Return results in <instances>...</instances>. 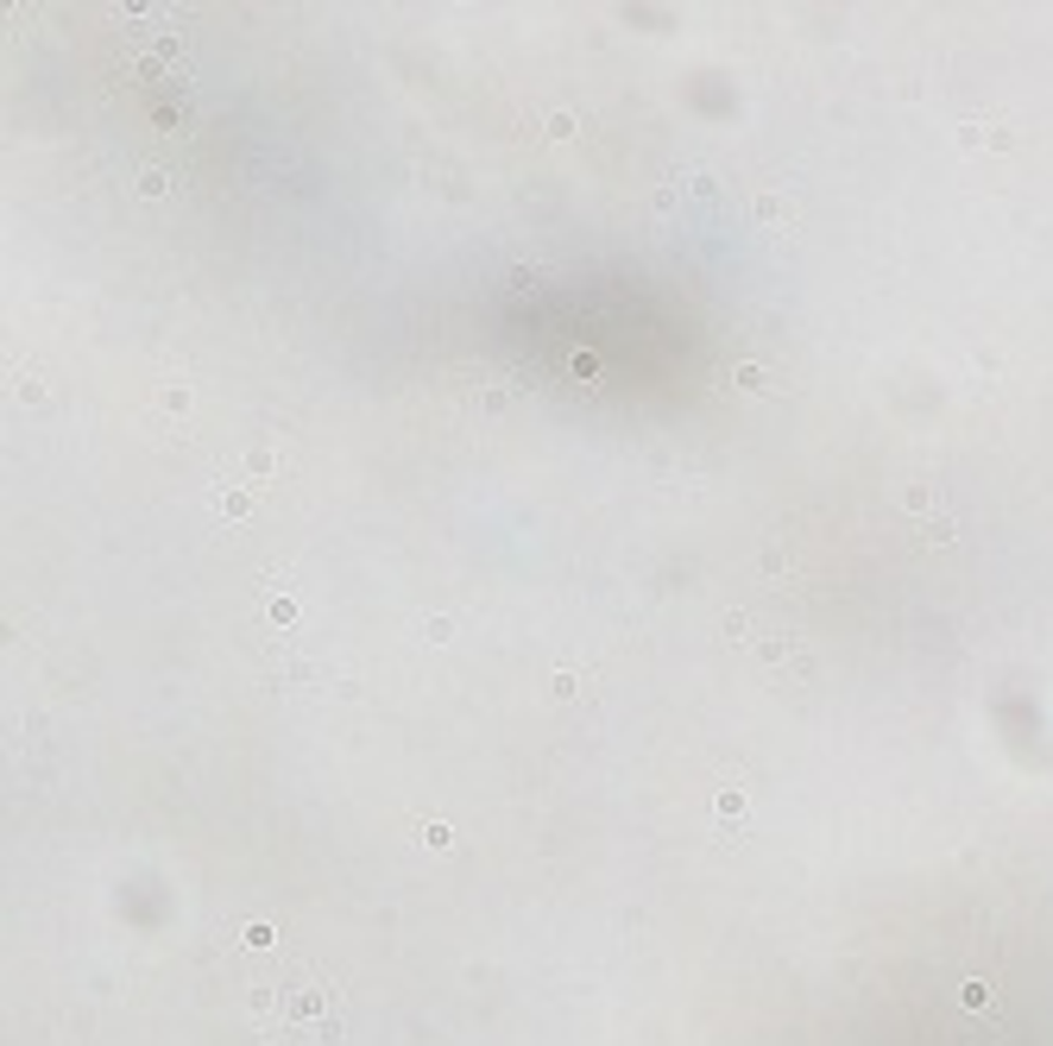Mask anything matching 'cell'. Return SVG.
I'll list each match as a JSON object with an SVG mask.
<instances>
[{"mask_svg": "<svg viewBox=\"0 0 1053 1046\" xmlns=\"http://www.w3.org/2000/svg\"><path fill=\"white\" fill-rule=\"evenodd\" d=\"M253 1015L284 1046H329L341 1040V984L315 977V970H291L278 984H259Z\"/></svg>", "mask_w": 1053, "mask_h": 1046, "instance_id": "obj_1", "label": "cell"}, {"mask_svg": "<svg viewBox=\"0 0 1053 1046\" xmlns=\"http://www.w3.org/2000/svg\"><path fill=\"white\" fill-rule=\"evenodd\" d=\"M758 656H763V668H776L782 681H814V668H820L814 650H808L801 637H770Z\"/></svg>", "mask_w": 1053, "mask_h": 1046, "instance_id": "obj_2", "label": "cell"}, {"mask_svg": "<svg viewBox=\"0 0 1053 1046\" xmlns=\"http://www.w3.org/2000/svg\"><path fill=\"white\" fill-rule=\"evenodd\" d=\"M959 145H991V152H1010L1015 127H1010V120H965V127H959Z\"/></svg>", "mask_w": 1053, "mask_h": 1046, "instance_id": "obj_3", "label": "cell"}, {"mask_svg": "<svg viewBox=\"0 0 1053 1046\" xmlns=\"http://www.w3.org/2000/svg\"><path fill=\"white\" fill-rule=\"evenodd\" d=\"M744 801H751V795H744L739 782H725V788H720V801H713V826H720V838H739Z\"/></svg>", "mask_w": 1053, "mask_h": 1046, "instance_id": "obj_4", "label": "cell"}, {"mask_svg": "<svg viewBox=\"0 0 1053 1046\" xmlns=\"http://www.w3.org/2000/svg\"><path fill=\"white\" fill-rule=\"evenodd\" d=\"M278 681H291V687H315V681H329V668H315V662H297V656H278L272 662Z\"/></svg>", "mask_w": 1053, "mask_h": 1046, "instance_id": "obj_5", "label": "cell"}, {"mask_svg": "<svg viewBox=\"0 0 1053 1046\" xmlns=\"http://www.w3.org/2000/svg\"><path fill=\"white\" fill-rule=\"evenodd\" d=\"M253 504H259V492H253V485H228V492H221V499H215V511H221V517H253Z\"/></svg>", "mask_w": 1053, "mask_h": 1046, "instance_id": "obj_6", "label": "cell"}, {"mask_svg": "<svg viewBox=\"0 0 1053 1046\" xmlns=\"http://www.w3.org/2000/svg\"><path fill=\"white\" fill-rule=\"evenodd\" d=\"M13 391H20L26 404H44V372H39V366H26L20 379H13Z\"/></svg>", "mask_w": 1053, "mask_h": 1046, "instance_id": "obj_7", "label": "cell"}, {"mask_svg": "<svg viewBox=\"0 0 1053 1046\" xmlns=\"http://www.w3.org/2000/svg\"><path fill=\"white\" fill-rule=\"evenodd\" d=\"M732 379H739L744 391H782V385H776V372H763V366H739Z\"/></svg>", "mask_w": 1053, "mask_h": 1046, "instance_id": "obj_8", "label": "cell"}, {"mask_svg": "<svg viewBox=\"0 0 1053 1046\" xmlns=\"http://www.w3.org/2000/svg\"><path fill=\"white\" fill-rule=\"evenodd\" d=\"M751 214H758L763 228H776L782 214H789V202H782V195H758V209H751Z\"/></svg>", "mask_w": 1053, "mask_h": 1046, "instance_id": "obj_9", "label": "cell"}, {"mask_svg": "<svg viewBox=\"0 0 1053 1046\" xmlns=\"http://www.w3.org/2000/svg\"><path fill=\"white\" fill-rule=\"evenodd\" d=\"M297 612H303L297 600H278V593L265 600V618H272V624H297Z\"/></svg>", "mask_w": 1053, "mask_h": 1046, "instance_id": "obj_10", "label": "cell"}, {"mask_svg": "<svg viewBox=\"0 0 1053 1046\" xmlns=\"http://www.w3.org/2000/svg\"><path fill=\"white\" fill-rule=\"evenodd\" d=\"M171 190V177L158 171V164H146V171H139V195H164Z\"/></svg>", "mask_w": 1053, "mask_h": 1046, "instance_id": "obj_11", "label": "cell"}, {"mask_svg": "<svg viewBox=\"0 0 1053 1046\" xmlns=\"http://www.w3.org/2000/svg\"><path fill=\"white\" fill-rule=\"evenodd\" d=\"M549 687H555V700H574V694H586V675H568V668H562Z\"/></svg>", "mask_w": 1053, "mask_h": 1046, "instance_id": "obj_12", "label": "cell"}, {"mask_svg": "<svg viewBox=\"0 0 1053 1046\" xmlns=\"http://www.w3.org/2000/svg\"><path fill=\"white\" fill-rule=\"evenodd\" d=\"M423 845H430V852H449V845H454V833L442 826V819H435V826H423Z\"/></svg>", "mask_w": 1053, "mask_h": 1046, "instance_id": "obj_13", "label": "cell"}, {"mask_svg": "<svg viewBox=\"0 0 1053 1046\" xmlns=\"http://www.w3.org/2000/svg\"><path fill=\"white\" fill-rule=\"evenodd\" d=\"M953 536H959V523H953V517L927 523V543H940V549H946V543H953Z\"/></svg>", "mask_w": 1053, "mask_h": 1046, "instance_id": "obj_14", "label": "cell"}, {"mask_svg": "<svg viewBox=\"0 0 1053 1046\" xmlns=\"http://www.w3.org/2000/svg\"><path fill=\"white\" fill-rule=\"evenodd\" d=\"M965 1008H991V984H977L972 977V984H965Z\"/></svg>", "mask_w": 1053, "mask_h": 1046, "instance_id": "obj_15", "label": "cell"}, {"mask_svg": "<svg viewBox=\"0 0 1053 1046\" xmlns=\"http://www.w3.org/2000/svg\"><path fill=\"white\" fill-rule=\"evenodd\" d=\"M449 631H454L449 618H423V637H430V643H449Z\"/></svg>", "mask_w": 1053, "mask_h": 1046, "instance_id": "obj_16", "label": "cell"}, {"mask_svg": "<svg viewBox=\"0 0 1053 1046\" xmlns=\"http://www.w3.org/2000/svg\"><path fill=\"white\" fill-rule=\"evenodd\" d=\"M574 133V114H549V139H568Z\"/></svg>", "mask_w": 1053, "mask_h": 1046, "instance_id": "obj_17", "label": "cell"}]
</instances>
